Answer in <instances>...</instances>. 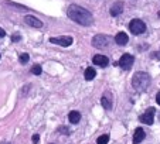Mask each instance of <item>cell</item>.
I'll return each mask as SVG.
<instances>
[{"label":"cell","instance_id":"cell-15","mask_svg":"<svg viewBox=\"0 0 160 144\" xmlns=\"http://www.w3.org/2000/svg\"><path fill=\"white\" fill-rule=\"evenodd\" d=\"M95 76H97V72H95L94 68H87L85 69V74H84L85 81H92Z\"/></svg>","mask_w":160,"mask_h":144},{"label":"cell","instance_id":"cell-10","mask_svg":"<svg viewBox=\"0 0 160 144\" xmlns=\"http://www.w3.org/2000/svg\"><path fill=\"white\" fill-rule=\"evenodd\" d=\"M122 12H123V2H116V3H113V6L111 7V16L112 17L119 16Z\"/></svg>","mask_w":160,"mask_h":144},{"label":"cell","instance_id":"cell-24","mask_svg":"<svg viewBox=\"0 0 160 144\" xmlns=\"http://www.w3.org/2000/svg\"><path fill=\"white\" fill-rule=\"evenodd\" d=\"M154 55H159V57H160V51H159V52H157V54H154Z\"/></svg>","mask_w":160,"mask_h":144},{"label":"cell","instance_id":"cell-1","mask_svg":"<svg viewBox=\"0 0 160 144\" xmlns=\"http://www.w3.org/2000/svg\"><path fill=\"white\" fill-rule=\"evenodd\" d=\"M67 14H68V17L72 21L81 24V26H85V27L94 24V17H92V14H91L87 9H84V7H81V6H77V4H71V6L68 7V10H67Z\"/></svg>","mask_w":160,"mask_h":144},{"label":"cell","instance_id":"cell-14","mask_svg":"<svg viewBox=\"0 0 160 144\" xmlns=\"http://www.w3.org/2000/svg\"><path fill=\"white\" fill-rule=\"evenodd\" d=\"M68 119H70V123L77 124L79 120H81V113L77 110H72V112H70V114H68Z\"/></svg>","mask_w":160,"mask_h":144},{"label":"cell","instance_id":"cell-22","mask_svg":"<svg viewBox=\"0 0 160 144\" xmlns=\"http://www.w3.org/2000/svg\"><path fill=\"white\" fill-rule=\"evenodd\" d=\"M4 36H6V31H4L3 28H0V38H3Z\"/></svg>","mask_w":160,"mask_h":144},{"label":"cell","instance_id":"cell-2","mask_svg":"<svg viewBox=\"0 0 160 144\" xmlns=\"http://www.w3.org/2000/svg\"><path fill=\"white\" fill-rule=\"evenodd\" d=\"M150 75L146 72H136L132 78V86L135 88L138 92H145L149 86H150Z\"/></svg>","mask_w":160,"mask_h":144},{"label":"cell","instance_id":"cell-11","mask_svg":"<svg viewBox=\"0 0 160 144\" xmlns=\"http://www.w3.org/2000/svg\"><path fill=\"white\" fill-rule=\"evenodd\" d=\"M92 61H94V64H95V65H98V66H106L109 64L108 57H105V55H101V54L95 55V57L92 58Z\"/></svg>","mask_w":160,"mask_h":144},{"label":"cell","instance_id":"cell-6","mask_svg":"<svg viewBox=\"0 0 160 144\" xmlns=\"http://www.w3.org/2000/svg\"><path fill=\"white\" fill-rule=\"evenodd\" d=\"M133 62H135V58H133V55L130 54H123L121 57V60H119V66H121L122 69H125V71H128V69H130V66L133 65Z\"/></svg>","mask_w":160,"mask_h":144},{"label":"cell","instance_id":"cell-12","mask_svg":"<svg viewBox=\"0 0 160 144\" xmlns=\"http://www.w3.org/2000/svg\"><path fill=\"white\" fill-rule=\"evenodd\" d=\"M101 103H102V106L106 109V110H111V109H112V96H111V93L106 92L105 95L102 96Z\"/></svg>","mask_w":160,"mask_h":144},{"label":"cell","instance_id":"cell-21","mask_svg":"<svg viewBox=\"0 0 160 144\" xmlns=\"http://www.w3.org/2000/svg\"><path fill=\"white\" fill-rule=\"evenodd\" d=\"M58 132H61V133H65V134H70V130H68V129H65V127H60V129H58Z\"/></svg>","mask_w":160,"mask_h":144},{"label":"cell","instance_id":"cell-4","mask_svg":"<svg viewBox=\"0 0 160 144\" xmlns=\"http://www.w3.org/2000/svg\"><path fill=\"white\" fill-rule=\"evenodd\" d=\"M111 42V37L105 36V34H98L92 38V45L97 48H106Z\"/></svg>","mask_w":160,"mask_h":144},{"label":"cell","instance_id":"cell-16","mask_svg":"<svg viewBox=\"0 0 160 144\" xmlns=\"http://www.w3.org/2000/svg\"><path fill=\"white\" fill-rule=\"evenodd\" d=\"M108 141H109V136L108 134H102L101 137H98L97 144H108Z\"/></svg>","mask_w":160,"mask_h":144},{"label":"cell","instance_id":"cell-9","mask_svg":"<svg viewBox=\"0 0 160 144\" xmlns=\"http://www.w3.org/2000/svg\"><path fill=\"white\" fill-rule=\"evenodd\" d=\"M145 137H146L145 130H143L142 127H138V129H136V132H135V134H133V144L142 143V141L145 140Z\"/></svg>","mask_w":160,"mask_h":144},{"label":"cell","instance_id":"cell-23","mask_svg":"<svg viewBox=\"0 0 160 144\" xmlns=\"http://www.w3.org/2000/svg\"><path fill=\"white\" fill-rule=\"evenodd\" d=\"M156 102H157V103H159V105H160V92H159V93H157V95H156Z\"/></svg>","mask_w":160,"mask_h":144},{"label":"cell","instance_id":"cell-20","mask_svg":"<svg viewBox=\"0 0 160 144\" xmlns=\"http://www.w3.org/2000/svg\"><path fill=\"white\" fill-rule=\"evenodd\" d=\"M38 141H40V136L38 134H34L33 136V143L34 144H38Z\"/></svg>","mask_w":160,"mask_h":144},{"label":"cell","instance_id":"cell-7","mask_svg":"<svg viewBox=\"0 0 160 144\" xmlns=\"http://www.w3.org/2000/svg\"><path fill=\"white\" fill-rule=\"evenodd\" d=\"M50 42L57 44V45H61V47H70V45L72 44V37H70V36H65V37H51V38H50Z\"/></svg>","mask_w":160,"mask_h":144},{"label":"cell","instance_id":"cell-13","mask_svg":"<svg viewBox=\"0 0 160 144\" xmlns=\"http://www.w3.org/2000/svg\"><path fill=\"white\" fill-rule=\"evenodd\" d=\"M128 41H129V37H128L126 33H118L115 36V42L118 45H125L128 44Z\"/></svg>","mask_w":160,"mask_h":144},{"label":"cell","instance_id":"cell-19","mask_svg":"<svg viewBox=\"0 0 160 144\" xmlns=\"http://www.w3.org/2000/svg\"><path fill=\"white\" fill-rule=\"evenodd\" d=\"M20 40H21V37L18 36V34H14V36L12 37V41L13 42H17V41H20Z\"/></svg>","mask_w":160,"mask_h":144},{"label":"cell","instance_id":"cell-8","mask_svg":"<svg viewBox=\"0 0 160 144\" xmlns=\"http://www.w3.org/2000/svg\"><path fill=\"white\" fill-rule=\"evenodd\" d=\"M24 21L28 24V26H31V27H36V28H41L42 27L41 20H38V18L34 17V16H26Z\"/></svg>","mask_w":160,"mask_h":144},{"label":"cell","instance_id":"cell-3","mask_svg":"<svg viewBox=\"0 0 160 144\" xmlns=\"http://www.w3.org/2000/svg\"><path fill=\"white\" fill-rule=\"evenodd\" d=\"M129 30H130V33L136 34V36L138 34H143L146 31V24L142 20H139V18H133L129 24Z\"/></svg>","mask_w":160,"mask_h":144},{"label":"cell","instance_id":"cell-18","mask_svg":"<svg viewBox=\"0 0 160 144\" xmlns=\"http://www.w3.org/2000/svg\"><path fill=\"white\" fill-rule=\"evenodd\" d=\"M28 60H30V55L28 54H21L20 55V62L21 64H27Z\"/></svg>","mask_w":160,"mask_h":144},{"label":"cell","instance_id":"cell-5","mask_svg":"<svg viewBox=\"0 0 160 144\" xmlns=\"http://www.w3.org/2000/svg\"><path fill=\"white\" fill-rule=\"evenodd\" d=\"M154 112H156V109L154 108H149L148 110H146L145 113L139 117V120L142 122V123L148 124V126H152L153 122H154Z\"/></svg>","mask_w":160,"mask_h":144},{"label":"cell","instance_id":"cell-17","mask_svg":"<svg viewBox=\"0 0 160 144\" xmlns=\"http://www.w3.org/2000/svg\"><path fill=\"white\" fill-rule=\"evenodd\" d=\"M41 72H42V69L40 65H34L33 68H31V74H34V75H40Z\"/></svg>","mask_w":160,"mask_h":144}]
</instances>
